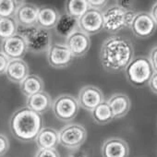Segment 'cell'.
<instances>
[{
  "instance_id": "1",
  "label": "cell",
  "mask_w": 157,
  "mask_h": 157,
  "mask_svg": "<svg viewBox=\"0 0 157 157\" xmlns=\"http://www.w3.org/2000/svg\"><path fill=\"white\" fill-rule=\"evenodd\" d=\"M133 58V44L126 37L112 35L106 38L101 46V64L107 72L118 73L125 70Z\"/></svg>"
},
{
  "instance_id": "2",
  "label": "cell",
  "mask_w": 157,
  "mask_h": 157,
  "mask_svg": "<svg viewBox=\"0 0 157 157\" xmlns=\"http://www.w3.org/2000/svg\"><path fill=\"white\" fill-rule=\"evenodd\" d=\"M44 128L42 115L31 110L27 106L17 109L10 117V129L14 138L22 142L35 140Z\"/></svg>"
},
{
  "instance_id": "3",
  "label": "cell",
  "mask_w": 157,
  "mask_h": 157,
  "mask_svg": "<svg viewBox=\"0 0 157 157\" xmlns=\"http://www.w3.org/2000/svg\"><path fill=\"white\" fill-rule=\"evenodd\" d=\"M136 14L134 10H125L117 5H112L103 11L104 30L108 33L116 34L126 28H130Z\"/></svg>"
},
{
  "instance_id": "4",
  "label": "cell",
  "mask_w": 157,
  "mask_h": 157,
  "mask_svg": "<svg viewBox=\"0 0 157 157\" xmlns=\"http://www.w3.org/2000/svg\"><path fill=\"white\" fill-rule=\"evenodd\" d=\"M124 71L128 82L136 88H142L148 85L154 73L149 58L145 56L134 57Z\"/></svg>"
},
{
  "instance_id": "5",
  "label": "cell",
  "mask_w": 157,
  "mask_h": 157,
  "mask_svg": "<svg viewBox=\"0 0 157 157\" xmlns=\"http://www.w3.org/2000/svg\"><path fill=\"white\" fill-rule=\"evenodd\" d=\"M18 33L25 40L28 51L33 54L46 53L52 44L50 31L42 29L37 25L27 28L19 27Z\"/></svg>"
},
{
  "instance_id": "6",
  "label": "cell",
  "mask_w": 157,
  "mask_h": 157,
  "mask_svg": "<svg viewBox=\"0 0 157 157\" xmlns=\"http://www.w3.org/2000/svg\"><path fill=\"white\" fill-rule=\"evenodd\" d=\"M52 110L55 117L61 122H70L78 115L80 105L70 94H61L53 100Z\"/></svg>"
},
{
  "instance_id": "7",
  "label": "cell",
  "mask_w": 157,
  "mask_h": 157,
  "mask_svg": "<svg viewBox=\"0 0 157 157\" xmlns=\"http://www.w3.org/2000/svg\"><path fill=\"white\" fill-rule=\"evenodd\" d=\"M59 144L69 150H77L85 142L87 131L80 124H68L58 131Z\"/></svg>"
},
{
  "instance_id": "8",
  "label": "cell",
  "mask_w": 157,
  "mask_h": 157,
  "mask_svg": "<svg viewBox=\"0 0 157 157\" xmlns=\"http://www.w3.org/2000/svg\"><path fill=\"white\" fill-rule=\"evenodd\" d=\"M157 29V23L154 21L149 12H137L130 25L133 34L140 39H146L152 36Z\"/></svg>"
},
{
  "instance_id": "9",
  "label": "cell",
  "mask_w": 157,
  "mask_h": 157,
  "mask_svg": "<svg viewBox=\"0 0 157 157\" xmlns=\"http://www.w3.org/2000/svg\"><path fill=\"white\" fill-rule=\"evenodd\" d=\"M78 30L87 35H94L104 30L103 10L89 9L80 19L78 20Z\"/></svg>"
},
{
  "instance_id": "10",
  "label": "cell",
  "mask_w": 157,
  "mask_h": 157,
  "mask_svg": "<svg viewBox=\"0 0 157 157\" xmlns=\"http://www.w3.org/2000/svg\"><path fill=\"white\" fill-rule=\"evenodd\" d=\"M46 58L51 67L65 68L71 64L74 56L66 44H52L46 52Z\"/></svg>"
},
{
  "instance_id": "11",
  "label": "cell",
  "mask_w": 157,
  "mask_h": 157,
  "mask_svg": "<svg viewBox=\"0 0 157 157\" xmlns=\"http://www.w3.org/2000/svg\"><path fill=\"white\" fill-rule=\"evenodd\" d=\"M0 49L10 60L22 59L28 52L25 40L19 33L2 41Z\"/></svg>"
},
{
  "instance_id": "12",
  "label": "cell",
  "mask_w": 157,
  "mask_h": 157,
  "mask_svg": "<svg viewBox=\"0 0 157 157\" xmlns=\"http://www.w3.org/2000/svg\"><path fill=\"white\" fill-rule=\"evenodd\" d=\"M78 103L80 107L92 112L105 100L103 92L96 86L87 85L83 87L78 95Z\"/></svg>"
},
{
  "instance_id": "13",
  "label": "cell",
  "mask_w": 157,
  "mask_h": 157,
  "mask_svg": "<svg viewBox=\"0 0 157 157\" xmlns=\"http://www.w3.org/2000/svg\"><path fill=\"white\" fill-rule=\"evenodd\" d=\"M66 45L74 57H82L90 50L91 39L81 30H77L66 39Z\"/></svg>"
},
{
  "instance_id": "14",
  "label": "cell",
  "mask_w": 157,
  "mask_h": 157,
  "mask_svg": "<svg viewBox=\"0 0 157 157\" xmlns=\"http://www.w3.org/2000/svg\"><path fill=\"white\" fill-rule=\"evenodd\" d=\"M39 8L29 2L21 1L17 11L14 16V20L16 21L19 27L27 28L36 25L37 18H38Z\"/></svg>"
},
{
  "instance_id": "15",
  "label": "cell",
  "mask_w": 157,
  "mask_h": 157,
  "mask_svg": "<svg viewBox=\"0 0 157 157\" xmlns=\"http://www.w3.org/2000/svg\"><path fill=\"white\" fill-rule=\"evenodd\" d=\"M101 153L103 157H128L129 147L123 139L112 137L103 142Z\"/></svg>"
},
{
  "instance_id": "16",
  "label": "cell",
  "mask_w": 157,
  "mask_h": 157,
  "mask_svg": "<svg viewBox=\"0 0 157 157\" xmlns=\"http://www.w3.org/2000/svg\"><path fill=\"white\" fill-rule=\"evenodd\" d=\"M5 74L10 82L21 84L30 75V68L23 59L10 60Z\"/></svg>"
},
{
  "instance_id": "17",
  "label": "cell",
  "mask_w": 157,
  "mask_h": 157,
  "mask_svg": "<svg viewBox=\"0 0 157 157\" xmlns=\"http://www.w3.org/2000/svg\"><path fill=\"white\" fill-rule=\"evenodd\" d=\"M113 113L114 119L124 117L130 110L131 102L129 97L124 94H115L106 100Z\"/></svg>"
},
{
  "instance_id": "18",
  "label": "cell",
  "mask_w": 157,
  "mask_h": 157,
  "mask_svg": "<svg viewBox=\"0 0 157 157\" xmlns=\"http://www.w3.org/2000/svg\"><path fill=\"white\" fill-rule=\"evenodd\" d=\"M52 105L53 99L51 95L44 91L28 97L26 101V106L40 115L48 112L52 108Z\"/></svg>"
},
{
  "instance_id": "19",
  "label": "cell",
  "mask_w": 157,
  "mask_h": 157,
  "mask_svg": "<svg viewBox=\"0 0 157 157\" xmlns=\"http://www.w3.org/2000/svg\"><path fill=\"white\" fill-rule=\"evenodd\" d=\"M59 18L60 13L56 9L50 6H44L42 8H39L36 25L42 29L50 31L52 29H55Z\"/></svg>"
},
{
  "instance_id": "20",
  "label": "cell",
  "mask_w": 157,
  "mask_h": 157,
  "mask_svg": "<svg viewBox=\"0 0 157 157\" xmlns=\"http://www.w3.org/2000/svg\"><path fill=\"white\" fill-rule=\"evenodd\" d=\"M38 149H56L59 144L58 131L53 128H43L35 139Z\"/></svg>"
},
{
  "instance_id": "21",
  "label": "cell",
  "mask_w": 157,
  "mask_h": 157,
  "mask_svg": "<svg viewBox=\"0 0 157 157\" xmlns=\"http://www.w3.org/2000/svg\"><path fill=\"white\" fill-rule=\"evenodd\" d=\"M44 83L42 78L35 74H30L25 80L20 84L21 94L27 98L44 91Z\"/></svg>"
},
{
  "instance_id": "22",
  "label": "cell",
  "mask_w": 157,
  "mask_h": 157,
  "mask_svg": "<svg viewBox=\"0 0 157 157\" xmlns=\"http://www.w3.org/2000/svg\"><path fill=\"white\" fill-rule=\"evenodd\" d=\"M54 30L57 35L67 39L72 33L78 30V20L67 13L61 14Z\"/></svg>"
},
{
  "instance_id": "23",
  "label": "cell",
  "mask_w": 157,
  "mask_h": 157,
  "mask_svg": "<svg viewBox=\"0 0 157 157\" xmlns=\"http://www.w3.org/2000/svg\"><path fill=\"white\" fill-rule=\"evenodd\" d=\"M91 116L94 121L98 125H106L113 121L114 117L110 106L106 101H104L97 107H95L92 112Z\"/></svg>"
},
{
  "instance_id": "24",
  "label": "cell",
  "mask_w": 157,
  "mask_h": 157,
  "mask_svg": "<svg viewBox=\"0 0 157 157\" xmlns=\"http://www.w3.org/2000/svg\"><path fill=\"white\" fill-rule=\"evenodd\" d=\"M89 9L90 8L86 0H69V1H66L65 4L66 13L76 20L80 19Z\"/></svg>"
},
{
  "instance_id": "25",
  "label": "cell",
  "mask_w": 157,
  "mask_h": 157,
  "mask_svg": "<svg viewBox=\"0 0 157 157\" xmlns=\"http://www.w3.org/2000/svg\"><path fill=\"white\" fill-rule=\"evenodd\" d=\"M19 26L14 18H0V41L18 33Z\"/></svg>"
},
{
  "instance_id": "26",
  "label": "cell",
  "mask_w": 157,
  "mask_h": 157,
  "mask_svg": "<svg viewBox=\"0 0 157 157\" xmlns=\"http://www.w3.org/2000/svg\"><path fill=\"white\" fill-rule=\"evenodd\" d=\"M20 4L16 0H0V18H14Z\"/></svg>"
},
{
  "instance_id": "27",
  "label": "cell",
  "mask_w": 157,
  "mask_h": 157,
  "mask_svg": "<svg viewBox=\"0 0 157 157\" xmlns=\"http://www.w3.org/2000/svg\"><path fill=\"white\" fill-rule=\"evenodd\" d=\"M34 157H60L56 149H38Z\"/></svg>"
},
{
  "instance_id": "28",
  "label": "cell",
  "mask_w": 157,
  "mask_h": 157,
  "mask_svg": "<svg viewBox=\"0 0 157 157\" xmlns=\"http://www.w3.org/2000/svg\"><path fill=\"white\" fill-rule=\"evenodd\" d=\"M10 147V140L9 138L5 135L0 133V157L5 155Z\"/></svg>"
},
{
  "instance_id": "29",
  "label": "cell",
  "mask_w": 157,
  "mask_h": 157,
  "mask_svg": "<svg viewBox=\"0 0 157 157\" xmlns=\"http://www.w3.org/2000/svg\"><path fill=\"white\" fill-rule=\"evenodd\" d=\"M88 5L90 9L93 10H104L106 6L108 1H105V0H99V1H93V0H88Z\"/></svg>"
},
{
  "instance_id": "30",
  "label": "cell",
  "mask_w": 157,
  "mask_h": 157,
  "mask_svg": "<svg viewBox=\"0 0 157 157\" xmlns=\"http://www.w3.org/2000/svg\"><path fill=\"white\" fill-rule=\"evenodd\" d=\"M148 58L151 64V67H152L154 72H157V45H155L151 48Z\"/></svg>"
},
{
  "instance_id": "31",
  "label": "cell",
  "mask_w": 157,
  "mask_h": 157,
  "mask_svg": "<svg viewBox=\"0 0 157 157\" xmlns=\"http://www.w3.org/2000/svg\"><path fill=\"white\" fill-rule=\"evenodd\" d=\"M9 63H10V59L0 51V75L5 74Z\"/></svg>"
},
{
  "instance_id": "32",
  "label": "cell",
  "mask_w": 157,
  "mask_h": 157,
  "mask_svg": "<svg viewBox=\"0 0 157 157\" xmlns=\"http://www.w3.org/2000/svg\"><path fill=\"white\" fill-rule=\"evenodd\" d=\"M148 85H149L151 91L153 94H157V72H154V73L152 74V76H151V80H150Z\"/></svg>"
},
{
  "instance_id": "33",
  "label": "cell",
  "mask_w": 157,
  "mask_h": 157,
  "mask_svg": "<svg viewBox=\"0 0 157 157\" xmlns=\"http://www.w3.org/2000/svg\"><path fill=\"white\" fill-rule=\"evenodd\" d=\"M118 7L125 10H133V2L132 1H117V4Z\"/></svg>"
},
{
  "instance_id": "34",
  "label": "cell",
  "mask_w": 157,
  "mask_h": 157,
  "mask_svg": "<svg viewBox=\"0 0 157 157\" xmlns=\"http://www.w3.org/2000/svg\"><path fill=\"white\" fill-rule=\"evenodd\" d=\"M149 13L151 14V16L152 17V19L154 20V21L157 23V2H155L152 5V7L151 9V11Z\"/></svg>"
},
{
  "instance_id": "35",
  "label": "cell",
  "mask_w": 157,
  "mask_h": 157,
  "mask_svg": "<svg viewBox=\"0 0 157 157\" xmlns=\"http://www.w3.org/2000/svg\"><path fill=\"white\" fill-rule=\"evenodd\" d=\"M69 157H89L84 151H75L69 155Z\"/></svg>"
}]
</instances>
